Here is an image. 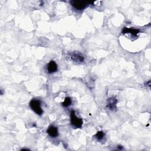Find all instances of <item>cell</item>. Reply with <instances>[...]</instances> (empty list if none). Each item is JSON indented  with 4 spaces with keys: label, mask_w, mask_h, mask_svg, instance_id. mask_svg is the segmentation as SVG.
Wrapping results in <instances>:
<instances>
[{
    "label": "cell",
    "mask_w": 151,
    "mask_h": 151,
    "mask_svg": "<svg viewBox=\"0 0 151 151\" xmlns=\"http://www.w3.org/2000/svg\"><path fill=\"white\" fill-rule=\"evenodd\" d=\"M70 122L71 124L76 128H81L83 123V120L76 115L74 110H72L70 113Z\"/></svg>",
    "instance_id": "cell-2"
},
{
    "label": "cell",
    "mask_w": 151,
    "mask_h": 151,
    "mask_svg": "<svg viewBox=\"0 0 151 151\" xmlns=\"http://www.w3.org/2000/svg\"><path fill=\"white\" fill-rule=\"evenodd\" d=\"M30 106L37 115L41 116L43 114V110L41 108V102L39 100L32 99L30 102Z\"/></svg>",
    "instance_id": "cell-3"
},
{
    "label": "cell",
    "mask_w": 151,
    "mask_h": 151,
    "mask_svg": "<svg viewBox=\"0 0 151 151\" xmlns=\"http://www.w3.org/2000/svg\"><path fill=\"white\" fill-rule=\"evenodd\" d=\"M57 64L54 61H50L47 66V70L48 73H53L57 71Z\"/></svg>",
    "instance_id": "cell-5"
},
{
    "label": "cell",
    "mask_w": 151,
    "mask_h": 151,
    "mask_svg": "<svg viewBox=\"0 0 151 151\" xmlns=\"http://www.w3.org/2000/svg\"><path fill=\"white\" fill-rule=\"evenodd\" d=\"M118 102V100L115 97H112L108 99V108L113 110L116 108V104Z\"/></svg>",
    "instance_id": "cell-7"
},
{
    "label": "cell",
    "mask_w": 151,
    "mask_h": 151,
    "mask_svg": "<svg viewBox=\"0 0 151 151\" xmlns=\"http://www.w3.org/2000/svg\"><path fill=\"white\" fill-rule=\"evenodd\" d=\"M93 1H71L70 4L71 6L78 10H83L86 9L90 4H93Z\"/></svg>",
    "instance_id": "cell-1"
},
{
    "label": "cell",
    "mask_w": 151,
    "mask_h": 151,
    "mask_svg": "<svg viewBox=\"0 0 151 151\" xmlns=\"http://www.w3.org/2000/svg\"><path fill=\"white\" fill-rule=\"evenodd\" d=\"M140 33V31L139 29H135L133 28H126L124 27L122 30V34H127L130 33L132 34L133 37H136L137 34Z\"/></svg>",
    "instance_id": "cell-4"
},
{
    "label": "cell",
    "mask_w": 151,
    "mask_h": 151,
    "mask_svg": "<svg viewBox=\"0 0 151 151\" xmlns=\"http://www.w3.org/2000/svg\"><path fill=\"white\" fill-rule=\"evenodd\" d=\"M71 103H72V101H71V99L69 97H66L65 99H64V102L62 103V105L64 106V107H68L69 106H70L71 105Z\"/></svg>",
    "instance_id": "cell-9"
},
{
    "label": "cell",
    "mask_w": 151,
    "mask_h": 151,
    "mask_svg": "<svg viewBox=\"0 0 151 151\" xmlns=\"http://www.w3.org/2000/svg\"><path fill=\"white\" fill-rule=\"evenodd\" d=\"M71 58L74 62H83L84 61V57L80 53H74L71 55Z\"/></svg>",
    "instance_id": "cell-8"
},
{
    "label": "cell",
    "mask_w": 151,
    "mask_h": 151,
    "mask_svg": "<svg viewBox=\"0 0 151 151\" xmlns=\"http://www.w3.org/2000/svg\"><path fill=\"white\" fill-rule=\"evenodd\" d=\"M95 136L97 138V139H98V140H102V139L103 138V137L105 136V133H104L103 132H102V131H98V132H97V133L95 135Z\"/></svg>",
    "instance_id": "cell-10"
},
{
    "label": "cell",
    "mask_w": 151,
    "mask_h": 151,
    "mask_svg": "<svg viewBox=\"0 0 151 151\" xmlns=\"http://www.w3.org/2000/svg\"><path fill=\"white\" fill-rule=\"evenodd\" d=\"M47 133L50 136L52 137H56L58 135L57 127L53 125L49 126V127L47 130Z\"/></svg>",
    "instance_id": "cell-6"
}]
</instances>
